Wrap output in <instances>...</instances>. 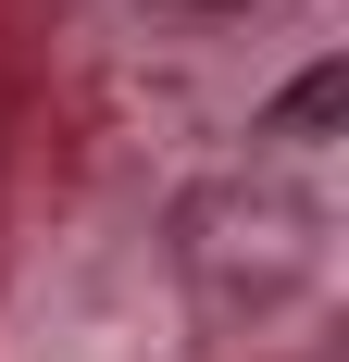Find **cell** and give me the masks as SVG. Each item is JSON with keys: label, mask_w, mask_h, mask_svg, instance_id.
Returning a JSON list of instances; mask_svg holds the SVG:
<instances>
[{"label": "cell", "mask_w": 349, "mask_h": 362, "mask_svg": "<svg viewBox=\"0 0 349 362\" xmlns=\"http://www.w3.org/2000/svg\"><path fill=\"white\" fill-rule=\"evenodd\" d=\"M337 100H349V75H337V63H312V75H300V88H287L275 112H262V138H287V150H312L324 125H337Z\"/></svg>", "instance_id": "6da1fadb"}, {"label": "cell", "mask_w": 349, "mask_h": 362, "mask_svg": "<svg viewBox=\"0 0 349 362\" xmlns=\"http://www.w3.org/2000/svg\"><path fill=\"white\" fill-rule=\"evenodd\" d=\"M150 13H249V0H150Z\"/></svg>", "instance_id": "7a4b0ae2"}]
</instances>
